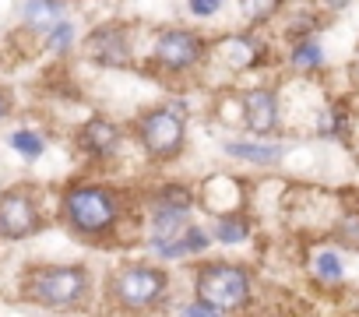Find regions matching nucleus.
<instances>
[{
    "instance_id": "f257e3e1",
    "label": "nucleus",
    "mask_w": 359,
    "mask_h": 317,
    "mask_svg": "<svg viewBox=\"0 0 359 317\" xmlns=\"http://www.w3.org/2000/svg\"><path fill=\"white\" fill-rule=\"evenodd\" d=\"M60 219L85 240H102L123 219V194L95 180H74L60 194Z\"/></svg>"
},
{
    "instance_id": "f03ea898",
    "label": "nucleus",
    "mask_w": 359,
    "mask_h": 317,
    "mask_svg": "<svg viewBox=\"0 0 359 317\" xmlns=\"http://www.w3.org/2000/svg\"><path fill=\"white\" fill-rule=\"evenodd\" d=\"M22 292L46 310H81L92 299V271L85 264H39L22 275Z\"/></svg>"
},
{
    "instance_id": "7ed1b4c3",
    "label": "nucleus",
    "mask_w": 359,
    "mask_h": 317,
    "mask_svg": "<svg viewBox=\"0 0 359 317\" xmlns=\"http://www.w3.org/2000/svg\"><path fill=\"white\" fill-rule=\"evenodd\" d=\"M194 299L219 310L222 317L240 313L254 299V275L236 261H205L194 271Z\"/></svg>"
},
{
    "instance_id": "20e7f679",
    "label": "nucleus",
    "mask_w": 359,
    "mask_h": 317,
    "mask_svg": "<svg viewBox=\"0 0 359 317\" xmlns=\"http://www.w3.org/2000/svg\"><path fill=\"white\" fill-rule=\"evenodd\" d=\"M165 292H169V275L155 264L130 261V264H120L106 278V299L123 313H144L158 306Z\"/></svg>"
},
{
    "instance_id": "39448f33",
    "label": "nucleus",
    "mask_w": 359,
    "mask_h": 317,
    "mask_svg": "<svg viewBox=\"0 0 359 317\" xmlns=\"http://www.w3.org/2000/svg\"><path fill=\"white\" fill-rule=\"evenodd\" d=\"M212 46L201 32L194 29H162L155 32V43H151V67L169 74V78H180V74H191L198 71L205 60H208Z\"/></svg>"
},
{
    "instance_id": "423d86ee",
    "label": "nucleus",
    "mask_w": 359,
    "mask_h": 317,
    "mask_svg": "<svg viewBox=\"0 0 359 317\" xmlns=\"http://www.w3.org/2000/svg\"><path fill=\"white\" fill-rule=\"evenodd\" d=\"M134 134H137V144L144 148L148 158H155V163H172L187 144V120L176 116L169 106H155V109H144L137 116Z\"/></svg>"
},
{
    "instance_id": "0eeeda50",
    "label": "nucleus",
    "mask_w": 359,
    "mask_h": 317,
    "mask_svg": "<svg viewBox=\"0 0 359 317\" xmlns=\"http://www.w3.org/2000/svg\"><path fill=\"white\" fill-rule=\"evenodd\" d=\"M43 229V208L32 187H11L0 194V240H29Z\"/></svg>"
},
{
    "instance_id": "6e6552de",
    "label": "nucleus",
    "mask_w": 359,
    "mask_h": 317,
    "mask_svg": "<svg viewBox=\"0 0 359 317\" xmlns=\"http://www.w3.org/2000/svg\"><path fill=\"white\" fill-rule=\"evenodd\" d=\"M81 53L88 64L99 67H130L134 64V46H130V32L123 25H99L81 39Z\"/></svg>"
},
{
    "instance_id": "1a4fd4ad",
    "label": "nucleus",
    "mask_w": 359,
    "mask_h": 317,
    "mask_svg": "<svg viewBox=\"0 0 359 317\" xmlns=\"http://www.w3.org/2000/svg\"><path fill=\"white\" fill-rule=\"evenodd\" d=\"M243 123L257 137H271L282 127V95L275 85H254L243 92Z\"/></svg>"
},
{
    "instance_id": "9d476101",
    "label": "nucleus",
    "mask_w": 359,
    "mask_h": 317,
    "mask_svg": "<svg viewBox=\"0 0 359 317\" xmlns=\"http://www.w3.org/2000/svg\"><path fill=\"white\" fill-rule=\"evenodd\" d=\"M215 53L222 60V67H229L233 74H243V71H254L268 60V46L264 39L247 29V32H226L219 43H215Z\"/></svg>"
},
{
    "instance_id": "9b49d317",
    "label": "nucleus",
    "mask_w": 359,
    "mask_h": 317,
    "mask_svg": "<svg viewBox=\"0 0 359 317\" xmlns=\"http://www.w3.org/2000/svg\"><path fill=\"white\" fill-rule=\"evenodd\" d=\"M78 144L88 158H95V163H106V158H113L123 144V130L109 120V116H88L78 130Z\"/></svg>"
},
{
    "instance_id": "f8f14e48",
    "label": "nucleus",
    "mask_w": 359,
    "mask_h": 317,
    "mask_svg": "<svg viewBox=\"0 0 359 317\" xmlns=\"http://www.w3.org/2000/svg\"><path fill=\"white\" fill-rule=\"evenodd\" d=\"M285 64L289 71L296 74H320L327 67V50L324 43L317 39V32H306V36H292L289 39V50H285Z\"/></svg>"
},
{
    "instance_id": "ddd939ff",
    "label": "nucleus",
    "mask_w": 359,
    "mask_h": 317,
    "mask_svg": "<svg viewBox=\"0 0 359 317\" xmlns=\"http://www.w3.org/2000/svg\"><path fill=\"white\" fill-rule=\"evenodd\" d=\"M222 151L229 158H240V163H250V166H278L285 158V148L278 141H226Z\"/></svg>"
},
{
    "instance_id": "4468645a",
    "label": "nucleus",
    "mask_w": 359,
    "mask_h": 317,
    "mask_svg": "<svg viewBox=\"0 0 359 317\" xmlns=\"http://www.w3.org/2000/svg\"><path fill=\"white\" fill-rule=\"evenodd\" d=\"M310 271L320 285H341L345 282V261L338 247H317L310 254Z\"/></svg>"
},
{
    "instance_id": "2eb2a0df",
    "label": "nucleus",
    "mask_w": 359,
    "mask_h": 317,
    "mask_svg": "<svg viewBox=\"0 0 359 317\" xmlns=\"http://www.w3.org/2000/svg\"><path fill=\"white\" fill-rule=\"evenodd\" d=\"M60 18H64V0H25L22 4V25L29 32H46Z\"/></svg>"
},
{
    "instance_id": "dca6fc26",
    "label": "nucleus",
    "mask_w": 359,
    "mask_h": 317,
    "mask_svg": "<svg viewBox=\"0 0 359 317\" xmlns=\"http://www.w3.org/2000/svg\"><path fill=\"white\" fill-rule=\"evenodd\" d=\"M352 130V113L345 102H331L317 113V137L324 141H345Z\"/></svg>"
},
{
    "instance_id": "f3484780",
    "label": "nucleus",
    "mask_w": 359,
    "mask_h": 317,
    "mask_svg": "<svg viewBox=\"0 0 359 317\" xmlns=\"http://www.w3.org/2000/svg\"><path fill=\"white\" fill-rule=\"evenodd\" d=\"M148 205L158 212H180V215H191L194 208V191L184 184H162L148 194Z\"/></svg>"
},
{
    "instance_id": "a211bd4d",
    "label": "nucleus",
    "mask_w": 359,
    "mask_h": 317,
    "mask_svg": "<svg viewBox=\"0 0 359 317\" xmlns=\"http://www.w3.org/2000/svg\"><path fill=\"white\" fill-rule=\"evenodd\" d=\"M250 233H254L250 219H247V215H236V212H229V215H222V219L215 222V240H219L222 247H240V243L250 240Z\"/></svg>"
},
{
    "instance_id": "6ab92c4d",
    "label": "nucleus",
    "mask_w": 359,
    "mask_h": 317,
    "mask_svg": "<svg viewBox=\"0 0 359 317\" xmlns=\"http://www.w3.org/2000/svg\"><path fill=\"white\" fill-rule=\"evenodd\" d=\"M331 240L338 250H355L359 254V208H345L334 226H331Z\"/></svg>"
},
{
    "instance_id": "aec40b11",
    "label": "nucleus",
    "mask_w": 359,
    "mask_h": 317,
    "mask_svg": "<svg viewBox=\"0 0 359 317\" xmlns=\"http://www.w3.org/2000/svg\"><path fill=\"white\" fill-rule=\"evenodd\" d=\"M285 8V0H240V15L247 18L250 29H261L268 22H275V15Z\"/></svg>"
},
{
    "instance_id": "412c9836",
    "label": "nucleus",
    "mask_w": 359,
    "mask_h": 317,
    "mask_svg": "<svg viewBox=\"0 0 359 317\" xmlns=\"http://www.w3.org/2000/svg\"><path fill=\"white\" fill-rule=\"evenodd\" d=\"M8 144L25 158V163H36V158L46 151V141H43V134L39 130H32V127H18V130H11V137H8Z\"/></svg>"
},
{
    "instance_id": "4be33fe9",
    "label": "nucleus",
    "mask_w": 359,
    "mask_h": 317,
    "mask_svg": "<svg viewBox=\"0 0 359 317\" xmlns=\"http://www.w3.org/2000/svg\"><path fill=\"white\" fill-rule=\"evenodd\" d=\"M184 226H187V215L151 208V240H176L184 233Z\"/></svg>"
},
{
    "instance_id": "5701e85b",
    "label": "nucleus",
    "mask_w": 359,
    "mask_h": 317,
    "mask_svg": "<svg viewBox=\"0 0 359 317\" xmlns=\"http://www.w3.org/2000/svg\"><path fill=\"white\" fill-rule=\"evenodd\" d=\"M74 39H78V32H74V25H71L67 18H60V22H53V25L46 29V50H50L53 57L67 53V50L74 46Z\"/></svg>"
},
{
    "instance_id": "b1692460",
    "label": "nucleus",
    "mask_w": 359,
    "mask_h": 317,
    "mask_svg": "<svg viewBox=\"0 0 359 317\" xmlns=\"http://www.w3.org/2000/svg\"><path fill=\"white\" fill-rule=\"evenodd\" d=\"M222 4H226V0H187V11L194 18H215L222 11Z\"/></svg>"
},
{
    "instance_id": "393cba45",
    "label": "nucleus",
    "mask_w": 359,
    "mask_h": 317,
    "mask_svg": "<svg viewBox=\"0 0 359 317\" xmlns=\"http://www.w3.org/2000/svg\"><path fill=\"white\" fill-rule=\"evenodd\" d=\"M180 317H222V313H219V310H212V306H205V303H198V299H194V303H187V306H184V310H180Z\"/></svg>"
},
{
    "instance_id": "a878e982",
    "label": "nucleus",
    "mask_w": 359,
    "mask_h": 317,
    "mask_svg": "<svg viewBox=\"0 0 359 317\" xmlns=\"http://www.w3.org/2000/svg\"><path fill=\"white\" fill-rule=\"evenodd\" d=\"M348 4H352V0H320V11H327V15H341V11H348Z\"/></svg>"
},
{
    "instance_id": "bb28decb",
    "label": "nucleus",
    "mask_w": 359,
    "mask_h": 317,
    "mask_svg": "<svg viewBox=\"0 0 359 317\" xmlns=\"http://www.w3.org/2000/svg\"><path fill=\"white\" fill-rule=\"evenodd\" d=\"M11 113V92L4 88V85H0V120H4Z\"/></svg>"
},
{
    "instance_id": "cd10ccee",
    "label": "nucleus",
    "mask_w": 359,
    "mask_h": 317,
    "mask_svg": "<svg viewBox=\"0 0 359 317\" xmlns=\"http://www.w3.org/2000/svg\"><path fill=\"white\" fill-rule=\"evenodd\" d=\"M348 306H352V317H359V292H352V303Z\"/></svg>"
}]
</instances>
